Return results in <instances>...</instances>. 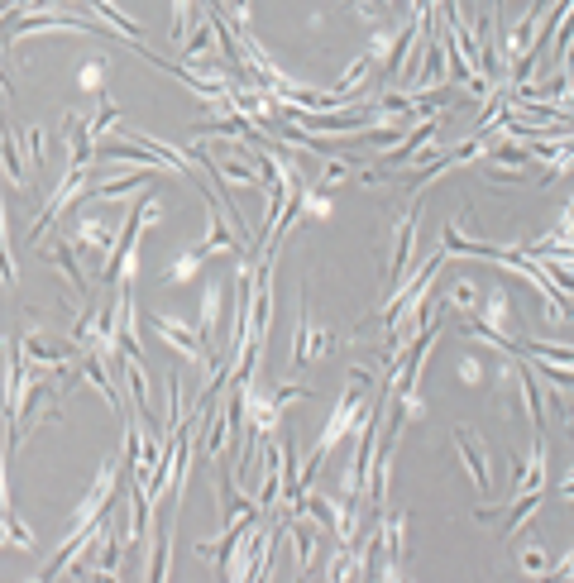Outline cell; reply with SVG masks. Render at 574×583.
Segmentation results:
<instances>
[{
    "mask_svg": "<svg viewBox=\"0 0 574 583\" xmlns=\"http://www.w3.org/2000/svg\"><path fill=\"white\" fill-rule=\"evenodd\" d=\"M374 364H354L350 368V383H345V392L335 397L331 416H326V426H321V440L311 445L307 464L297 469V502H302V493L311 488V478L321 474V464H326V454H335L340 445H345V435H354V426H359V416H364V392H369V383H374ZM292 512V507H287Z\"/></svg>",
    "mask_w": 574,
    "mask_h": 583,
    "instance_id": "1",
    "label": "cell"
},
{
    "mask_svg": "<svg viewBox=\"0 0 574 583\" xmlns=\"http://www.w3.org/2000/svg\"><path fill=\"white\" fill-rule=\"evenodd\" d=\"M120 483H125V464H120V459H106V464L96 469V483L87 488V497H82V507H77L72 526H67V536H63V545H58V555H53V560H48L44 569H39L44 579H53L58 560H63L67 550H72V545H77V540L87 536L91 526H96V521H101V517H106V512L115 507V497H120Z\"/></svg>",
    "mask_w": 574,
    "mask_h": 583,
    "instance_id": "2",
    "label": "cell"
},
{
    "mask_svg": "<svg viewBox=\"0 0 574 583\" xmlns=\"http://www.w3.org/2000/svg\"><path fill=\"white\" fill-rule=\"evenodd\" d=\"M87 192H91V173H87V163H67V168H63V182L53 187V196L44 201L39 220L29 225V244H39V239H44L48 230L58 225V216H67V211H72V206H77V201H82Z\"/></svg>",
    "mask_w": 574,
    "mask_h": 583,
    "instance_id": "3",
    "label": "cell"
},
{
    "mask_svg": "<svg viewBox=\"0 0 574 583\" xmlns=\"http://www.w3.org/2000/svg\"><path fill=\"white\" fill-rule=\"evenodd\" d=\"M34 34H96V24L72 15V10H44V15H20V20H0L5 44H24Z\"/></svg>",
    "mask_w": 574,
    "mask_h": 583,
    "instance_id": "4",
    "label": "cell"
},
{
    "mask_svg": "<svg viewBox=\"0 0 574 583\" xmlns=\"http://www.w3.org/2000/svg\"><path fill=\"white\" fill-rule=\"evenodd\" d=\"M335 349V335L311 316V292H297V340H292V368H311Z\"/></svg>",
    "mask_w": 574,
    "mask_h": 583,
    "instance_id": "5",
    "label": "cell"
},
{
    "mask_svg": "<svg viewBox=\"0 0 574 583\" xmlns=\"http://www.w3.org/2000/svg\"><path fill=\"white\" fill-rule=\"evenodd\" d=\"M149 330H154L163 345L173 349L177 359H187V364H197V368H206V359H211V345L197 335V325L192 321H177V316H163V311H154L149 316Z\"/></svg>",
    "mask_w": 574,
    "mask_h": 583,
    "instance_id": "6",
    "label": "cell"
},
{
    "mask_svg": "<svg viewBox=\"0 0 574 583\" xmlns=\"http://www.w3.org/2000/svg\"><path fill=\"white\" fill-rule=\"evenodd\" d=\"M201 196H206V235L197 239V249L211 259V254H249L244 249V239L235 235V225L225 220L221 201H211V187H201Z\"/></svg>",
    "mask_w": 574,
    "mask_h": 583,
    "instance_id": "7",
    "label": "cell"
},
{
    "mask_svg": "<svg viewBox=\"0 0 574 583\" xmlns=\"http://www.w3.org/2000/svg\"><path fill=\"white\" fill-rule=\"evenodd\" d=\"M115 235H120V230H115L106 216H82L77 220V230H72V249H77V259H87L91 268H101L106 254H111Z\"/></svg>",
    "mask_w": 574,
    "mask_h": 583,
    "instance_id": "8",
    "label": "cell"
},
{
    "mask_svg": "<svg viewBox=\"0 0 574 583\" xmlns=\"http://www.w3.org/2000/svg\"><path fill=\"white\" fill-rule=\"evenodd\" d=\"M517 493H546V440H531L527 459L512 454V497Z\"/></svg>",
    "mask_w": 574,
    "mask_h": 583,
    "instance_id": "9",
    "label": "cell"
},
{
    "mask_svg": "<svg viewBox=\"0 0 574 583\" xmlns=\"http://www.w3.org/2000/svg\"><path fill=\"white\" fill-rule=\"evenodd\" d=\"M115 364L125 368V383H130L134 411H139V416H149V421H158V411H154V383H149V373H144V354H120Z\"/></svg>",
    "mask_w": 574,
    "mask_h": 583,
    "instance_id": "10",
    "label": "cell"
},
{
    "mask_svg": "<svg viewBox=\"0 0 574 583\" xmlns=\"http://www.w3.org/2000/svg\"><path fill=\"white\" fill-rule=\"evenodd\" d=\"M44 259L53 263V268H63V278L72 282V292H77V297H87L91 292V282H87V268H82V259H77V249H72V239H48L44 244Z\"/></svg>",
    "mask_w": 574,
    "mask_h": 583,
    "instance_id": "11",
    "label": "cell"
},
{
    "mask_svg": "<svg viewBox=\"0 0 574 583\" xmlns=\"http://www.w3.org/2000/svg\"><path fill=\"white\" fill-rule=\"evenodd\" d=\"M455 450H460L464 469H469V478H474L479 497H488V493H493V464H488V454L474 445V431H469V426H460V431H455Z\"/></svg>",
    "mask_w": 574,
    "mask_h": 583,
    "instance_id": "12",
    "label": "cell"
},
{
    "mask_svg": "<svg viewBox=\"0 0 574 583\" xmlns=\"http://www.w3.org/2000/svg\"><path fill=\"white\" fill-rule=\"evenodd\" d=\"M63 120V144H67V163H91V153H96V139H91L87 120L77 115V110H63L58 115Z\"/></svg>",
    "mask_w": 574,
    "mask_h": 583,
    "instance_id": "13",
    "label": "cell"
},
{
    "mask_svg": "<svg viewBox=\"0 0 574 583\" xmlns=\"http://www.w3.org/2000/svg\"><path fill=\"white\" fill-rule=\"evenodd\" d=\"M149 177H163V173H158V168H134V173L106 177V182H91V192L101 196V201H125V196L144 192V187H149Z\"/></svg>",
    "mask_w": 574,
    "mask_h": 583,
    "instance_id": "14",
    "label": "cell"
},
{
    "mask_svg": "<svg viewBox=\"0 0 574 583\" xmlns=\"http://www.w3.org/2000/svg\"><path fill=\"white\" fill-rule=\"evenodd\" d=\"M221 321H225V282H211L206 292H201V311H197V335L211 345V335L221 330Z\"/></svg>",
    "mask_w": 574,
    "mask_h": 583,
    "instance_id": "15",
    "label": "cell"
},
{
    "mask_svg": "<svg viewBox=\"0 0 574 583\" xmlns=\"http://www.w3.org/2000/svg\"><path fill=\"white\" fill-rule=\"evenodd\" d=\"M0 173L10 177L15 187H29V168H24V158H20V144H15V125L10 120H0Z\"/></svg>",
    "mask_w": 574,
    "mask_h": 583,
    "instance_id": "16",
    "label": "cell"
},
{
    "mask_svg": "<svg viewBox=\"0 0 574 583\" xmlns=\"http://www.w3.org/2000/svg\"><path fill=\"white\" fill-rule=\"evenodd\" d=\"M201 263H206V254H201L197 244H182L173 259H168V268H163V282L168 287H187V282H197Z\"/></svg>",
    "mask_w": 574,
    "mask_h": 583,
    "instance_id": "17",
    "label": "cell"
},
{
    "mask_svg": "<svg viewBox=\"0 0 574 583\" xmlns=\"http://www.w3.org/2000/svg\"><path fill=\"white\" fill-rule=\"evenodd\" d=\"M216 502H221V526H230V521H240L244 512H259V502H249V497H240V493H235V469L216 478Z\"/></svg>",
    "mask_w": 574,
    "mask_h": 583,
    "instance_id": "18",
    "label": "cell"
},
{
    "mask_svg": "<svg viewBox=\"0 0 574 583\" xmlns=\"http://www.w3.org/2000/svg\"><path fill=\"white\" fill-rule=\"evenodd\" d=\"M15 144H20V158H24L29 173L48 163V130L44 125H20V130H15Z\"/></svg>",
    "mask_w": 574,
    "mask_h": 583,
    "instance_id": "19",
    "label": "cell"
},
{
    "mask_svg": "<svg viewBox=\"0 0 574 583\" xmlns=\"http://www.w3.org/2000/svg\"><path fill=\"white\" fill-rule=\"evenodd\" d=\"M20 268H15V244H10V211H5V192H0V287L15 292Z\"/></svg>",
    "mask_w": 574,
    "mask_h": 583,
    "instance_id": "20",
    "label": "cell"
},
{
    "mask_svg": "<svg viewBox=\"0 0 574 583\" xmlns=\"http://www.w3.org/2000/svg\"><path fill=\"white\" fill-rule=\"evenodd\" d=\"M479 292H484V287H479V278H469V273H460V278L450 282V292H445V311H460V316H469V311H474V306H479Z\"/></svg>",
    "mask_w": 574,
    "mask_h": 583,
    "instance_id": "21",
    "label": "cell"
},
{
    "mask_svg": "<svg viewBox=\"0 0 574 583\" xmlns=\"http://www.w3.org/2000/svg\"><path fill=\"white\" fill-rule=\"evenodd\" d=\"M551 550L541 545V540H527L522 550H517V569L527 574V579H551Z\"/></svg>",
    "mask_w": 574,
    "mask_h": 583,
    "instance_id": "22",
    "label": "cell"
},
{
    "mask_svg": "<svg viewBox=\"0 0 574 583\" xmlns=\"http://www.w3.org/2000/svg\"><path fill=\"white\" fill-rule=\"evenodd\" d=\"M106 77H111V53L101 48L91 63H82V72H77V87L91 91V96H106Z\"/></svg>",
    "mask_w": 574,
    "mask_h": 583,
    "instance_id": "23",
    "label": "cell"
},
{
    "mask_svg": "<svg viewBox=\"0 0 574 583\" xmlns=\"http://www.w3.org/2000/svg\"><path fill=\"white\" fill-rule=\"evenodd\" d=\"M326 579H364V560H359V550L354 545H340L331 555V564H326Z\"/></svg>",
    "mask_w": 574,
    "mask_h": 583,
    "instance_id": "24",
    "label": "cell"
},
{
    "mask_svg": "<svg viewBox=\"0 0 574 583\" xmlns=\"http://www.w3.org/2000/svg\"><path fill=\"white\" fill-rule=\"evenodd\" d=\"M393 44H398V29L393 24H374V39H369V63L374 67H393Z\"/></svg>",
    "mask_w": 574,
    "mask_h": 583,
    "instance_id": "25",
    "label": "cell"
},
{
    "mask_svg": "<svg viewBox=\"0 0 574 583\" xmlns=\"http://www.w3.org/2000/svg\"><path fill=\"white\" fill-rule=\"evenodd\" d=\"M96 101H101V110H96V115H91V120H87L91 139H101V134H111L115 125H120V120H125V115H120V106H115L111 96H96Z\"/></svg>",
    "mask_w": 574,
    "mask_h": 583,
    "instance_id": "26",
    "label": "cell"
},
{
    "mask_svg": "<svg viewBox=\"0 0 574 583\" xmlns=\"http://www.w3.org/2000/svg\"><path fill=\"white\" fill-rule=\"evenodd\" d=\"M15 517V502H10V440L0 431V521Z\"/></svg>",
    "mask_w": 574,
    "mask_h": 583,
    "instance_id": "27",
    "label": "cell"
},
{
    "mask_svg": "<svg viewBox=\"0 0 574 583\" xmlns=\"http://www.w3.org/2000/svg\"><path fill=\"white\" fill-rule=\"evenodd\" d=\"M460 383L464 388H484V354H460Z\"/></svg>",
    "mask_w": 574,
    "mask_h": 583,
    "instance_id": "28",
    "label": "cell"
},
{
    "mask_svg": "<svg viewBox=\"0 0 574 583\" xmlns=\"http://www.w3.org/2000/svg\"><path fill=\"white\" fill-rule=\"evenodd\" d=\"M0 545H10V521H0Z\"/></svg>",
    "mask_w": 574,
    "mask_h": 583,
    "instance_id": "29",
    "label": "cell"
}]
</instances>
